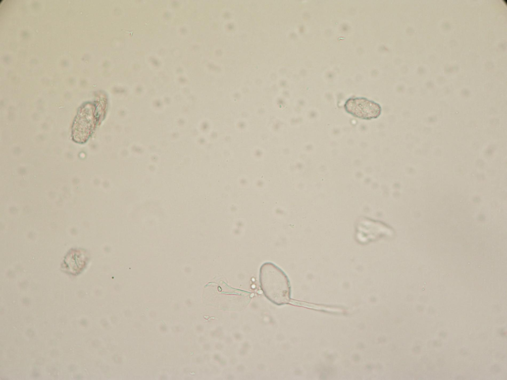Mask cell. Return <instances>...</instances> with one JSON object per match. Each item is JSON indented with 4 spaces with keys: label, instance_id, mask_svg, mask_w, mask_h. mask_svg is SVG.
<instances>
[{
    "label": "cell",
    "instance_id": "7a4b0ae2",
    "mask_svg": "<svg viewBox=\"0 0 507 380\" xmlns=\"http://www.w3.org/2000/svg\"><path fill=\"white\" fill-rule=\"evenodd\" d=\"M344 107L349 113L363 119L376 118L381 112L379 104L364 97L349 98Z\"/></svg>",
    "mask_w": 507,
    "mask_h": 380
},
{
    "label": "cell",
    "instance_id": "6da1fadb",
    "mask_svg": "<svg viewBox=\"0 0 507 380\" xmlns=\"http://www.w3.org/2000/svg\"><path fill=\"white\" fill-rule=\"evenodd\" d=\"M259 281L265 296L277 305H283L290 301V286L285 273L271 262L262 264L259 270Z\"/></svg>",
    "mask_w": 507,
    "mask_h": 380
}]
</instances>
